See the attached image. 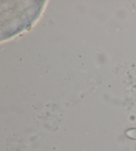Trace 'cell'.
<instances>
[{
	"label": "cell",
	"mask_w": 136,
	"mask_h": 151,
	"mask_svg": "<svg viewBox=\"0 0 136 151\" xmlns=\"http://www.w3.org/2000/svg\"><path fill=\"white\" fill-rule=\"evenodd\" d=\"M132 138H133V139H136V129H135L134 131H133V134Z\"/></svg>",
	"instance_id": "obj_1"
}]
</instances>
